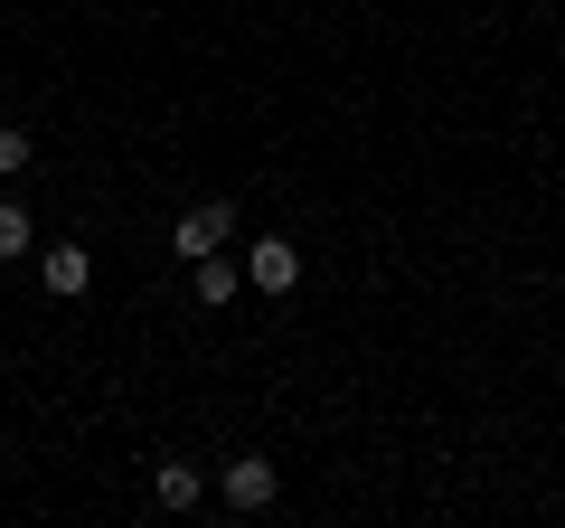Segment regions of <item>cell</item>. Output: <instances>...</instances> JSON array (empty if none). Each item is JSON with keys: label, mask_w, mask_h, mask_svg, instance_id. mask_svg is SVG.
Wrapping results in <instances>:
<instances>
[{"label": "cell", "mask_w": 565, "mask_h": 528, "mask_svg": "<svg viewBox=\"0 0 565 528\" xmlns=\"http://www.w3.org/2000/svg\"><path fill=\"white\" fill-rule=\"evenodd\" d=\"M226 236H236V199H199L170 218V255L199 264V255H226Z\"/></svg>", "instance_id": "6da1fadb"}, {"label": "cell", "mask_w": 565, "mask_h": 528, "mask_svg": "<svg viewBox=\"0 0 565 528\" xmlns=\"http://www.w3.org/2000/svg\"><path fill=\"white\" fill-rule=\"evenodd\" d=\"M217 500L255 519V509H274V500H282V472L264 463V453H236V463H217Z\"/></svg>", "instance_id": "7a4b0ae2"}, {"label": "cell", "mask_w": 565, "mask_h": 528, "mask_svg": "<svg viewBox=\"0 0 565 528\" xmlns=\"http://www.w3.org/2000/svg\"><path fill=\"white\" fill-rule=\"evenodd\" d=\"M245 284H255V293H292V284H302V245H292V236H255V245H245Z\"/></svg>", "instance_id": "3957f363"}, {"label": "cell", "mask_w": 565, "mask_h": 528, "mask_svg": "<svg viewBox=\"0 0 565 528\" xmlns=\"http://www.w3.org/2000/svg\"><path fill=\"white\" fill-rule=\"evenodd\" d=\"M39 284L57 293V303H76V293L95 284V255H85V245H47V255H39Z\"/></svg>", "instance_id": "277c9868"}, {"label": "cell", "mask_w": 565, "mask_h": 528, "mask_svg": "<svg viewBox=\"0 0 565 528\" xmlns=\"http://www.w3.org/2000/svg\"><path fill=\"white\" fill-rule=\"evenodd\" d=\"M151 500H161V509H199L207 500V472L199 463H151Z\"/></svg>", "instance_id": "5b68a950"}, {"label": "cell", "mask_w": 565, "mask_h": 528, "mask_svg": "<svg viewBox=\"0 0 565 528\" xmlns=\"http://www.w3.org/2000/svg\"><path fill=\"white\" fill-rule=\"evenodd\" d=\"M189 293H199V303L217 311V303H236V293H245V274H236L226 255H199V264H189Z\"/></svg>", "instance_id": "8992f818"}, {"label": "cell", "mask_w": 565, "mask_h": 528, "mask_svg": "<svg viewBox=\"0 0 565 528\" xmlns=\"http://www.w3.org/2000/svg\"><path fill=\"white\" fill-rule=\"evenodd\" d=\"M29 236H39V226H29V208H20V199H0V264H20Z\"/></svg>", "instance_id": "52a82bcc"}, {"label": "cell", "mask_w": 565, "mask_h": 528, "mask_svg": "<svg viewBox=\"0 0 565 528\" xmlns=\"http://www.w3.org/2000/svg\"><path fill=\"white\" fill-rule=\"evenodd\" d=\"M29 161H39V142H29L20 123H0V180H20V170H29Z\"/></svg>", "instance_id": "ba28073f"}, {"label": "cell", "mask_w": 565, "mask_h": 528, "mask_svg": "<svg viewBox=\"0 0 565 528\" xmlns=\"http://www.w3.org/2000/svg\"><path fill=\"white\" fill-rule=\"evenodd\" d=\"M0 463H10V434H0Z\"/></svg>", "instance_id": "9c48e42d"}]
</instances>
